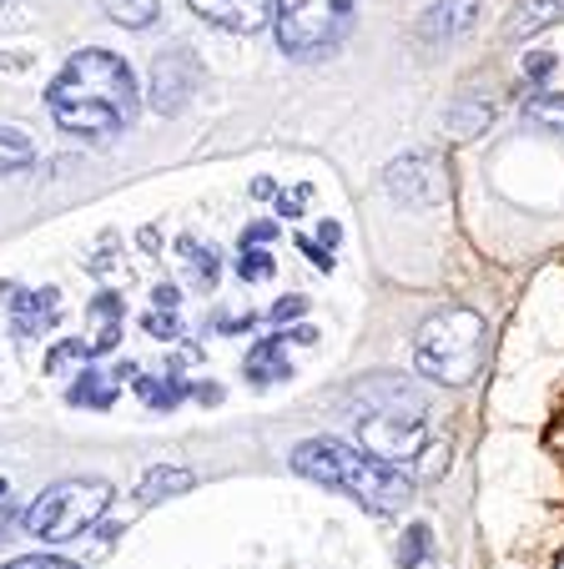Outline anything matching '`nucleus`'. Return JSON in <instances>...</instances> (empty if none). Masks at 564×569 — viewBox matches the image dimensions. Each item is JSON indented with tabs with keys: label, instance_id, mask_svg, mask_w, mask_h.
<instances>
[{
	"label": "nucleus",
	"instance_id": "nucleus-1",
	"mask_svg": "<svg viewBox=\"0 0 564 569\" xmlns=\"http://www.w3.org/2000/svg\"><path fill=\"white\" fill-rule=\"evenodd\" d=\"M137 76L117 51L86 46L56 71L46 87V107H51L56 127L71 137H111L137 121Z\"/></svg>",
	"mask_w": 564,
	"mask_h": 569
},
{
	"label": "nucleus",
	"instance_id": "nucleus-2",
	"mask_svg": "<svg viewBox=\"0 0 564 569\" xmlns=\"http://www.w3.org/2000/svg\"><path fill=\"white\" fill-rule=\"evenodd\" d=\"M288 463H293V473L358 499L373 515H394V509H404L414 499V479L404 469H388L384 459H373V453L353 449L343 439H303L288 453Z\"/></svg>",
	"mask_w": 564,
	"mask_h": 569
},
{
	"label": "nucleus",
	"instance_id": "nucleus-3",
	"mask_svg": "<svg viewBox=\"0 0 564 569\" xmlns=\"http://www.w3.org/2000/svg\"><path fill=\"white\" fill-rule=\"evenodd\" d=\"M358 439L373 459L414 463L418 453H434V433H428V403L408 383H373L363 393L358 413Z\"/></svg>",
	"mask_w": 564,
	"mask_h": 569
},
{
	"label": "nucleus",
	"instance_id": "nucleus-4",
	"mask_svg": "<svg viewBox=\"0 0 564 569\" xmlns=\"http://www.w3.org/2000/svg\"><path fill=\"white\" fill-rule=\"evenodd\" d=\"M414 363L444 388L474 383V373L484 368V318L474 308H444L424 318L414 338Z\"/></svg>",
	"mask_w": 564,
	"mask_h": 569
},
{
	"label": "nucleus",
	"instance_id": "nucleus-5",
	"mask_svg": "<svg viewBox=\"0 0 564 569\" xmlns=\"http://www.w3.org/2000/svg\"><path fill=\"white\" fill-rule=\"evenodd\" d=\"M107 509H111L107 479H61L21 515V535L41 539V545H66V539H81L86 529H97Z\"/></svg>",
	"mask_w": 564,
	"mask_h": 569
},
{
	"label": "nucleus",
	"instance_id": "nucleus-6",
	"mask_svg": "<svg viewBox=\"0 0 564 569\" xmlns=\"http://www.w3.org/2000/svg\"><path fill=\"white\" fill-rule=\"evenodd\" d=\"M358 21V0H273V36L293 61L338 51Z\"/></svg>",
	"mask_w": 564,
	"mask_h": 569
},
{
	"label": "nucleus",
	"instance_id": "nucleus-7",
	"mask_svg": "<svg viewBox=\"0 0 564 569\" xmlns=\"http://www.w3.org/2000/svg\"><path fill=\"white\" fill-rule=\"evenodd\" d=\"M384 187L394 202L408 207V212H428V207H438L448 197L444 167H438L434 151H408V157H398L384 172Z\"/></svg>",
	"mask_w": 564,
	"mask_h": 569
},
{
	"label": "nucleus",
	"instance_id": "nucleus-8",
	"mask_svg": "<svg viewBox=\"0 0 564 569\" xmlns=\"http://www.w3.org/2000/svg\"><path fill=\"white\" fill-rule=\"evenodd\" d=\"M197 81H202L197 56L192 51H167L157 66H151V107H157L161 117L181 111V107H187V97L197 91Z\"/></svg>",
	"mask_w": 564,
	"mask_h": 569
},
{
	"label": "nucleus",
	"instance_id": "nucleus-9",
	"mask_svg": "<svg viewBox=\"0 0 564 569\" xmlns=\"http://www.w3.org/2000/svg\"><path fill=\"white\" fill-rule=\"evenodd\" d=\"M6 302H11V328L21 338H36V333H51L61 322V298L56 288H41V292H26V288H0Z\"/></svg>",
	"mask_w": 564,
	"mask_h": 569
},
{
	"label": "nucleus",
	"instance_id": "nucleus-10",
	"mask_svg": "<svg viewBox=\"0 0 564 569\" xmlns=\"http://www.w3.org/2000/svg\"><path fill=\"white\" fill-rule=\"evenodd\" d=\"M197 16H202L207 26H217V31H232V36H247L257 31V26L273 16V0H187Z\"/></svg>",
	"mask_w": 564,
	"mask_h": 569
},
{
	"label": "nucleus",
	"instance_id": "nucleus-11",
	"mask_svg": "<svg viewBox=\"0 0 564 569\" xmlns=\"http://www.w3.org/2000/svg\"><path fill=\"white\" fill-rule=\"evenodd\" d=\"M127 373H137L131 363H121V368H86L81 378L71 383V403L76 409H97V413H107L111 403H117V393H121V378Z\"/></svg>",
	"mask_w": 564,
	"mask_h": 569
},
{
	"label": "nucleus",
	"instance_id": "nucleus-12",
	"mask_svg": "<svg viewBox=\"0 0 564 569\" xmlns=\"http://www.w3.org/2000/svg\"><path fill=\"white\" fill-rule=\"evenodd\" d=\"M474 6H479V0H438V6H428L424 21H418V36H424V41H454V36H464L468 26L479 21Z\"/></svg>",
	"mask_w": 564,
	"mask_h": 569
},
{
	"label": "nucleus",
	"instance_id": "nucleus-13",
	"mask_svg": "<svg viewBox=\"0 0 564 569\" xmlns=\"http://www.w3.org/2000/svg\"><path fill=\"white\" fill-rule=\"evenodd\" d=\"M121 322H127V302H121V292H97V298H91V333H86V348H91V353L117 348L121 343Z\"/></svg>",
	"mask_w": 564,
	"mask_h": 569
},
{
	"label": "nucleus",
	"instance_id": "nucleus-14",
	"mask_svg": "<svg viewBox=\"0 0 564 569\" xmlns=\"http://www.w3.org/2000/svg\"><path fill=\"white\" fill-rule=\"evenodd\" d=\"M283 343H288V338L277 333V338H263V343L247 353V378H253L257 388L283 383V378L293 373V363H288V353H283Z\"/></svg>",
	"mask_w": 564,
	"mask_h": 569
},
{
	"label": "nucleus",
	"instance_id": "nucleus-15",
	"mask_svg": "<svg viewBox=\"0 0 564 569\" xmlns=\"http://www.w3.org/2000/svg\"><path fill=\"white\" fill-rule=\"evenodd\" d=\"M192 483H197V473H192V469H177V463H167V469H151L147 479L137 483V505L151 509V505H161V499L187 495Z\"/></svg>",
	"mask_w": 564,
	"mask_h": 569
},
{
	"label": "nucleus",
	"instance_id": "nucleus-16",
	"mask_svg": "<svg viewBox=\"0 0 564 569\" xmlns=\"http://www.w3.org/2000/svg\"><path fill=\"white\" fill-rule=\"evenodd\" d=\"M554 21H560V0H520L504 31H509V41H520V36H534Z\"/></svg>",
	"mask_w": 564,
	"mask_h": 569
},
{
	"label": "nucleus",
	"instance_id": "nucleus-17",
	"mask_svg": "<svg viewBox=\"0 0 564 569\" xmlns=\"http://www.w3.org/2000/svg\"><path fill=\"white\" fill-rule=\"evenodd\" d=\"M398 569H438L434 529H428V525H408L404 549H398Z\"/></svg>",
	"mask_w": 564,
	"mask_h": 569
},
{
	"label": "nucleus",
	"instance_id": "nucleus-18",
	"mask_svg": "<svg viewBox=\"0 0 564 569\" xmlns=\"http://www.w3.org/2000/svg\"><path fill=\"white\" fill-rule=\"evenodd\" d=\"M494 121V107L489 101H479V97H468V101H458L454 111H448V131H454L458 141H468V137H479L484 127Z\"/></svg>",
	"mask_w": 564,
	"mask_h": 569
},
{
	"label": "nucleus",
	"instance_id": "nucleus-19",
	"mask_svg": "<svg viewBox=\"0 0 564 569\" xmlns=\"http://www.w3.org/2000/svg\"><path fill=\"white\" fill-rule=\"evenodd\" d=\"M137 393L147 398V409H157V413H171L187 398V383H181L177 373H167V378H137Z\"/></svg>",
	"mask_w": 564,
	"mask_h": 569
},
{
	"label": "nucleus",
	"instance_id": "nucleus-20",
	"mask_svg": "<svg viewBox=\"0 0 564 569\" xmlns=\"http://www.w3.org/2000/svg\"><path fill=\"white\" fill-rule=\"evenodd\" d=\"M524 121H534L540 131H560L564 137V91H540L524 101Z\"/></svg>",
	"mask_w": 564,
	"mask_h": 569
},
{
	"label": "nucleus",
	"instance_id": "nucleus-21",
	"mask_svg": "<svg viewBox=\"0 0 564 569\" xmlns=\"http://www.w3.org/2000/svg\"><path fill=\"white\" fill-rule=\"evenodd\" d=\"M36 161V147L26 131H11V127H0V177L6 172H21V167H31Z\"/></svg>",
	"mask_w": 564,
	"mask_h": 569
},
{
	"label": "nucleus",
	"instance_id": "nucleus-22",
	"mask_svg": "<svg viewBox=\"0 0 564 569\" xmlns=\"http://www.w3.org/2000/svg\"><path fill=\"white\" fill-rule=\"evenodd\" d=\"M101 11L111 16L117 26H131V31H141V26L157 21V0H101Z\"/></svg>",
	"mask_w": 564,
	"mask_h": 569
},
{
	"label": "nucleus",
	"instance_id": "nucleus-23",
	"mask_svg": "<svg viewBox=\"0 0 564 569\" xmlns=\"http://www.w3.org/2000/svg\"><path fill=\"white\" fill-rule=\"evenodd\" d=\"M86 358H91V348H86V338H61V343L46 353V373H66V368H81Z\"/></svg>",
	"mask_w": 564,
	"mask_h": 569
},
{
	"label": "nucleus",
	"instance_id": "nucleus-24",
	"mask_svg": "<svg viewBox=\"0 0 564 569\" xmlns=\"http://www.w3.org/2000/svg\"><path fill=\"white\" fill-rule=\"evenodd\" d=\"M177 248H181V258L192 262V272H197V282H202V288H212V282H217V252H212V248H197L192 237H181Z\"/></svg>",
	"mask_w": 564,
	"mask_h": 569
},
{
	"label": "nucleus",
	"instance_id": "nucleus-25",
	"mask_svg": "<svg viewBox=\"0 0 564 569\" xmlns=\"http://www.w3.org/2000/svg\"><path fill=\"white\" fill-rule=\"evenodd\" d=\"M237 278H243V282H263V278H273V252H263V248H243V252H237Z\"/></svg>",
	"mask_w": 564,
	"mask_h": 569
},
{
	"label": "nucleus",
	"instance_id": "nucleus-26",
	"mask_svg": "<svg viewBox=\"0 0 564 569\" xmlns=\"http://www.w3.org/2000/svg\"><path fill=\"white\" fill-rule=\"evenodd\" d=\"M554 66H560V56H554V51H524V76H530L534 87H544V81H550Z\"/></svg>",
	"mask_w": 564,
	"mask_h": 569
},
{
	"label": "nucleus",
	"instance_id": "nucleus-27",
	"mask_svg": "<svg viewBox=\"0 0 564 569\" xmlns=\"http://www.w3.org/2000/svg\"><path fill=\"white\" fill-rule=\"evenodd\" d=\"M6 569H76L71 559H56V555H21V559H11Z\"/></svg>",
	"mask_w": 564,
	"mask_h": 569
},
{
	"label": "nucleus",
	"instance_id": "nucleus-28",
	"mask_svg": "<svg viewBox=\"0 0 564 569\" xmlns=\"http://www.w3.org/2000/svg\"><path fill=\"white\" fill-rule=\"evenodd\" d=\"M147 333L157 338V343H171L181 328H177V318H171V312H151V318H147Z\"/></svg>",
	"mask_w": 564,
	"mask_h": 569
},
{
	"label": "nucleus",
	"instance_id": "nucleus-29",
	"mask_svg": "<svg viewBox=\"0 0 564 569\" xmlns=\"http://www.w3.org/2000/svg\"><path fill=\"white\" fill-rule=\"evenodd\" d=\"M6 495H11V489L0 483V539H11V529L21 525V515H16V509H11V499H6Z\"/></svg>",
	"mask_w": 564,
	"mask_h": 569
},
{
	"label": "nucleus",
	"instance_id": "nucleus-30",
	"mask_svg": "<svg viewBox=\"0 0 564 569\" xmlns=\"http://www.w3.org/2000/svg\"><path fill=\"white\" fill-rule=\"evenodd\" d=\"M298 252H308V262L313 268H323V272H333V252H323L313 237H298Z\"/></svg>",
	"mask_w": 564,
	"mask_h": 569
},
{
	"label": "nucleus",
	"instance_id": "nucleus-31",
	"mask_svg": "<svg viewBox=\"0 0 564 569\" xmlns=\"http://www.w3.org/2000/svg\"><path fill=\"white\" fill-rule=\"evenodd\" d=\"M151 302H157V312H177L181 292L171 288V282H157V288H151Z\"/></svg>",
	"mask_w": 564,
	"mask_h": 569
},
{
	"label": "nucleus",
	"instance_id": "nucleus-32",
	"mask_svg": "<svg viewBox=\"0 0 564 569\" xmlns=\"http://www.w3.org/2000/svg\"><path fill=\"white\" fill-rule=\"evenodd\" d=\"M273 237H277L273 222H253V227L243 232V248H263V242H273Z\"/></svg>",
	"mask_w": 564,
	"mask_h": 569
},
{
	"label": "nucleus",
	"instance_id": "nucleus-33",
	"mask_svg": "<svg viewBox=\"0 0 564 569\" xmlns=\"http://www.w3.org/2000/svg\"><path fill=\"white\" fill-rule=\"evenodd\" d=\"M303 202H308V187H293L288 197H277V212H283V217H298Z\"/></svg>",
	"mask_w": 564,
	"mask_h": 569
},
{
	"label": "nucleus",
	"instance_id": "nucleus-34",
	"mask_svg": "<svg viewBox=\"0 0 564 569\" xmlns=\"http://www.w3.org/2000/svg\"><path fill=\"white\" fill-rule=\"evenodd\" d=\"M298 312H303V298H283L273 308V322H288V318H298Z\"/></svg>",
	"mask_w": 564,
	"mask_h": 569
},
{
	"label": "nucleus",
	"instance_id": "nucleus-35",
	"mask_svg": "<svg viewBox=\"0 0 564 569\" xmlns=\"http://www.w3.org/2000/svg\"><path fill=\"white\" fill-rule=\"evenodd\" d=\"M338 237H343V232H338V222H323V232H318V248H323V252H328V248H338Z\"/></svg>",
	"mask_w": 564,
	"mask_h": 569
},
{
	"label": "nucleus",
	"instance_id": "nucleus-36",
	"mask_svg": "<svg viewBox=\"0 0 564 569\" xmlns=\"http://www.w3.org/2000/svg\"><path fill=\"white\" fill-rule=\"evenodd\" d=\"M560 569H564V565H560Z\"/></svg>",
	"mask_w": 564,
	"mask_h": 569
}]
</instances>
